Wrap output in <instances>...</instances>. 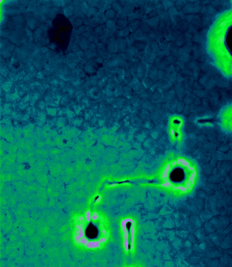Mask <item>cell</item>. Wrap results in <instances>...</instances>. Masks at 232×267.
<instances>
[{
	"instance_id": "6da1fadb",
	"label": "cell",
	"mask_w": 232,
	"mask_h": 267,
	"mask_svg": "<svg viewBox=\"0 0 232 267\" xmlns=\"http://www.w3.org/2000/svg\"><path fill=\"white\" fill-rule=\"evenodd\" d=\"M159 47L155 41H150L145 49V61L148 64H153L160 51Z\"/></svg>"
},
{
	"instance_id": "7a4b0ae2",
	"label": "cell",
	"mask_w": 232,
	"mask_h": 267,
	"mask_svg": "<svg viewBox=\"0 0 232 267\" xmlns=\"http://www.w3.org/2000/svg\"><path fill=\"white\" fill-rule=\"evenodd\" d=\"M153 64L158 69V70H163L166 71L167 72L170 66L171 65L168 57L165 55L164 50H160Z\"/></svg>"
},
{
	"instance_id": "3957f363",
	"label": "cell",
	"mask_w": 232,
	"mask_h": 267,
	"mask_svg": "<svg viewBox=\"0 0 232 267\" xmlns=\"http://www.w3.org/2000/svg\"><path fill=\"white\" fill-rule=\"evenodd\" d=\"M122 60V57L121 54L116 53L112 55L110 59L104 60L103 66L112 71L118 67H119Z\"/></svg>"
},
{
	"instance_id": "277c9868",
	"label": "cell",
	"mask_w": 232,
	"mask_h": 267,
	"mask_svg": "<svg viewBox=\"0 0 232 267\" xmlns=\"http://www.w3.org/2000/svg\"><path fill=\"white\" fill-rule=\"evenodd\" d=\"M148 69V64L146 61H141L138 65L136 77L140 81L146 78Z\"/></svg>"
},
{
	"instance_id": "5b68a950",
	"label": "cell",
	"mask_w": 232,
	"mask_h": 267,
	"mask_svg": "<svg viewBox=\"0 0 232 267\" xmlns=\"http://www.w3.org/2000/svg\"><path fill=\"white\" fill-rule=\"evenodd\" d=\"M123 7V11L127 16L132 14L134 12L135 6L133 1L131 0H122L119 1Z\"/></svg>"
},
{
	"instance_id": "8992f818",
	"label": "cell",
	"mask_w": 232,
	"mask_h": 267,
	"mask_svg": "<svg viewBox=\"0 0 232 267\" xmlns=\"http://www.w3.org/2000/svg\"><path fill=\"white\" fill-rule=\"evenodd\" d=\"M117 38L118 37L114 34L112 37L108 39L107 43L106 44L107 52L111 55L118 52L117 45Z\"/></svg>"
},
{
	"instance_id": "52a82bcc",
	"label": "cell",
	"mask_w": 232,
	"mask_h": 267,
	"mask_svg": "<svg viewBox=\"0 0 232 267\" xmlns=\"http://www.w3.org/2000/svg\"><path fill=\"white\" fill-rule=\"evenodd\" d=\"M155 41L157 43L160 50L164 51L165 50L168 44L170 43H168L167 41L164 34L159 33H158L157 36L156 37Z\"/></svg>"
},
{
	"instance_id": "ba28073f",
	"label": "cell",
	"mask_w": 232,
	"mask_h": 267,
	"mask_svg": "<svg viewBox=\"0 0 232 267\" xmlns=\"http://www.w3.org/2000/svg\"><path fill=\"white\" fill-rule=\"evenodd\" d=\"M179 52V47H178L176 46L174 43L172 42L171 48V53L169 56H168L170 63L171 64H174L177 61L178 54Z\"/></svg>"
},
{
	"instance_id": "9c48e42d",
	"label": "cell",
	"mask_w": 232,
	"mask_h": 267,
	"mask_svg": "<svg viewBox=\"0 0 232 267\" xmlns=\"http://www.w3.org/2000/svg\"><path fill=\"white\" fill-rule=\"evenodd\" d=\"M158 69L153 64H148V69L147 77L153 80L154 82L156 83L158 81Z\"/></svg>"
},
{
	"instance_id": "30bf717a",
	"label": "cell",
	"mask_w": 232,
	"mask_h": 267,
	"mask_svg": "<svg viewBox=\"0 0 232 267\" xmlns=\"http://www.w3.org/2000/svg\"><path fill=\"white\" fill-rule=\"evenodd\" d=\"M117 45L118 53L122 54L126 52L128 47L126 38L120 37L117 38Z\"/></svg>"
},
{
	"instance_id": "8fae6325",
	"label": "cell",
	"mask_w": 232,
	"mask_h": 267,
	"mask_svg": "<svg viewBox=\"0 0 232 267\" xmlns=\"http://www.w3.org/2000/svg\"><path fill=\"white\" fill-rule=\"evenodd\" d=\"M223 116V118L222 120H223V123L226 126L225 127L228 128V129L229 130L232 132V110L224 112Z\"/></svg>"
},
{
	"instance_id": "7c38bea8",
	"label": "cell",
	"mask_w": 232,
	"mask_h": 267,
	"mask_svg": "<svg viewBox=\"0 0 232 267\" xmlns=\"http://www.w3.org/2000/svg\"><path fill=\"white\" fill-rule=\"evenodd\" d=\"M177 75V73L175 71L174 65L171 64L167 71L166 79L172 84L174 83L176 80Z\"/></svg>"
},
{
	"instance_id": "4fadbf2b",
	"label": "cell",
	"mask_w": 232,
	"mask_h": 267,
	"mask_svg": "<svg viewBox=\"0 0 232 267\" xmlns=\"http://www.w3.org/2000/svg\"><path fill=\"white\" fill-rule=\"evenodd\" d=\"M138 50L134 45L128 47L126 51V54L128 56V59L132 61H134L135 58L137 56L138 54Z\"/></svg>"
},
{
	"instance_id": "5bb4252c",
	"label": "cell",
	"mask_w": 232,
	"mask_h": 267,
	"mask_svg": "<svg viewBox=\"0 0 232 267\" xmlns=\"http://www.w3.org/2000/svg\"><path fill=\"white\" fill-rule=\"evenodd\" d=\"M160 18L159 16L153 18H149L147 20V24L151 30L158 31V27L159 26Z\"/></svg>"
},
{
	"instance_id": "9a60e30c",
	"label": "cell",
	"mask_w": 232,
	"mask_h": 267,
	"mask_svg": "<svg viewBox=\"0 0 232 267\" xmlns=\"http://www.w3.org/2000/svg\"><path fill=\"white\" fill-rule=\"evenodd\" d=\"M116 30H123L128 26V22L127 20L116 18L114 20Z\"/></svg>"
},
{
	"instance_id": "2e32d148",
	"label": "cell",
	"mask_w": 232,
	"mask_h": 267,
	"mask_svg": "<svg viewBox=\"0 0 232 267\" xmlns=\"http://www.w3.org/2000/svg\"><path fill=\"white\" fill-rule=\"evenodd\" d=\"M114 79L118 83L120 84L123 80L124 70L120 67H118L114 70Z\"/></svg>"
},
{
	"instance_id": "e0dca14e",
	"label": "cell",
	"mask_w": 232,
	"mask_h": 267,
	"mask_svg": "<svg viewBox=\"0 0 232 267\" xmlns=\"http://www.w3.org/2000/svg\"><path fill=\"white\" fill-rule=\"evenodd\" d=\"M159 17H160L161 20L165 22V23L166 24L167 27H168V28L171 27L173 24H172V22H171V17H170L169 14L168 13L167 11H164L163 12V13L162 14L161 16Z\"/></svg>"
},
{
	"instance_id": "ac0fdd59",
	"label": "cell",
	"mask_w": 232,
	"mask_h": 267,
	"mask_svg": "<svg viewBox=\"0 0 232 267\" xmlns=\"http://www.w3.org/2000/svg\"><path fill=\"white\" fill-rule=\"evenodd\" d=\"M155 84L158 87L163 90L169 89L172 86V83L171 82L167 79L159 80Z\"/></svg>"
},
{
	"instance_id": "d6986e66",
	"label": "cell",
	"mask_w": 232,
	"mask_h": 267,
	"mask_svg": "<svg viewBox=\"0 0 232 267\" xmlns=\"http://www.w3.org/2000/svg\"><path fill=\"white\" fill-rule=\"evenodd\" d=\"M167 33L168 34V35L170 37V38L171 39L172 42H174L180 36V35L182 34V33H180V31L177 30H173L171 29V27L168 29L166 33Z\"/></svg>"
},
{
	"instance_id": "ffe728a7",
	"label": "cell",
	"mask_w": 232,
	"mask_h": 267,
	"mask_svg": "<svg viewBox=\"0 0 232 267\" xmlns=\"http://www.w3.org/2000/svg\"><path fill=\"white\" fill-rule=\"evenodd\" d=\"M141 22L139 19H134L132 21L128 22V25L131 28L133 33H134L137 30L141 28Z\"/></svg>"
},
{
	"instance_id": "44dd1931",
	"label": "cell",
	"mask_w": 232,
	"mask_h": 267,
	"mask_svg": "<svg viewBox=\"0 0 232 267\" xmlns=\"http://www.w3.org/2000/svg\"><path fill=\"white\" fill-rule=\"evenodd\" d=\"M133 77H132L131 74L130 73L129 69L124 70V78L123 80L120 83V84H124V85H128L130 84Z\"/></svg>"
},
{
	"instance_id": "7402d4cb",
	"label": "cell",
	"mask_w": 232,
	"mask_h": 267,
	"mask_svg": "<svg viewBox=\"0 0 232 267\" xmlns=\"http://www.w3.org/2000/svg\"><path fill=\"white\" fill-rule=\"evenodd\" d=\"M111 9H112L116 14L119 12L123 11V7L119 1L114 0L113 1L111 5Z\"/></svg>"
},
{
	"instance_id": "603a6c76",
	"label": "cell",
	"mask_w": 232,
	"mask_h": 267,
	"mask_svg": "<svg viewBox=\"0 0 232 267\" xmlns=\"http://www.w3.org/2000/svg\"><path fill=\"white\" fill-rule=\"evenodd\" d=\"M137 41H143L147 37V34L145 33L142 29L140 28L133 33Z\"/></svg>"
},
{
	"instance_id": "cb8c5ba5",
	"label": "cell",
	"mask_w": 232,
	"mask_h": 267,
	"mask_svg": "<svg viewBox=\"0 0 232 267\" xmlns=\"http://www.w3.org/2000/svg\"><path fill=\"white\" fill-rule=\"evenodd\" d=\"M138 64L139 63L136 62V61H134L129 67V71H130V73H131L133 78L136 77L137 69Z\"/></svg>"
},
{
	"instance_id": "d4e9b609",
	"label": "cell",
	"mask_w": 232,
	"mask_h": 267,
	"mask_svg": "<svg viewBox=\"0 0 232 267\" xmlns=\"http://www.w3.org/2000/svg\"><path fill=\"white\" fill-rule=\"evenodd\" d=\"M186 41V37L182 33L180 35V36L174 42V43L176 44V46L180 48L181 47L183 46L184 43Z\"/></svg>"
},
{
	"instance_id": "484cf974",
	"label": "cell",
	"mask_w": 232,
	"mask_h": 267,
	"mask_svg": "<svg viewBox=\"0 0 232 267\" xmlns=\"http://www.w3.org/2000/svg\"><path fill=\"white\" fill-rule=\"evenodd\" d=\"M148 44L145 43L143 41H136L134 46L136 47L138 51L145 50Z\"/></svg>"
},
{
	"instance_id": "4316f807",
	"label": "cell",
	"mask_w": 232,
	"mask_h": 267,
	"mask_svg": "<svg viewBox=\"0 0 232 267\" xmlns=\"http://www.w3.org/2000/svg\"><path fill=\"white\" fill-rule=\"evenodd\" d=\"M132 62L133 61L130 60L129 59H127V60H122L119 67L124 70L128 69Z\"/></svg>"
},
{
	"instance_id": "83f0119b",
	"label": "cell",
	"mask_w": 232,
	"mask_h": 267,
	"mask_svg": "<svg viewBox=\"0 0 232 267\" xmlns=\"http://www.w3.org/2000/svg\"><path fill=\"white\" fill-rule=\"evenodd\" d=\"M104 14L107 19L114 20L116 18V13L112 9H108L104 12Z\"/></svg>"
},
{
	"instance_id": "f1b7e54d",
	"label": "cell",
	"mask_w": 232,
	"mask_h": 267,
	"mask_svg": "<svg viewBox=\"0 0 232 267\" xmlns=\"http://www.w3.org/2000/svg\"><path fill=\"white\" fill-rule=\"evenodd\" d=\"M165 7V11H167L169 9L171 8L172 7H174V3L176 1L174 0H164L162 1Z\"/></svg>"
},
{
	"instance_id": "f546056e",
	"label": "cell",
	"mask_w": 232,
	"mask_h": 267,
	"mask_svg": "<svg viewBox=\"0 0 232 267\" xmlns=\"http://www.w3.org/2000/svg\"><path fill=\"white\" fill-rule=\"evenodd\" d=\"M126 39L127 40L128 47L133 46L134 44L135 41H137L133 33L130 34L129 36L126 37Z\"/></svg>"
},
{
	"instance_id": "4dcf8cb0",
	"label": "cell",
	"mask_w": 232,
	"mask_h": 267,
	"mask_svg": "<svg viewBox=\"0 0 232 267\" xmlns=\"http://www.w3.org/2000/svg\"><path fill=\"white\" fill-rule=\"evenodd\" d=\"M171 19L173 25L177 24L183 21V17L181 16V14L179 13V12L177 14L171 17Z\"/></svg>"
},
{
	"instance_id": "1f68e13d",
	"label": "cell",
	"mask_w": 232,
	"mask_h": 267,
	"mask_svg": "<svg viewBox=\"0 0 232 267\" xmlns=\"http://www.w3.org/2000/svg\"><path fill=\"white\" fill-rule=\"evenodd\" d=\"M170 28H171V27H170ZM169 28L167 27V26H166V24L165 23V22H164L163 21L160 20L159 26H158V33H166L167 31V30L168 29H169Z\"/></svg>"
},
{
	"instance_id": "d6a6232c",
	"label": "cell",
	"mask_w": 232,
	"mask_h": 267,
	"mask_svg": "<svg viewBox=\"0 0 232 267\" xmlns=\"http://www.w3.org/2000/svg\"><path fill=\"white\" fill-rule=\"evenodd\" d=\"M105 25L107 29L113 31H115V25L114 21L108 19L105 23Z\"/></svg>"
},
{
	"instance_id": "836d02e7",
	"label": "cell",
	"mask_w": 232,
	"mask_h": 267,
	"mask_svg": "<svg viewBox=\"0 0 232 267\" xmlns=\"http://www.w3.org/2000/svg\"><path fill=\"white\" fill-rule=\"evenodd\" d=\"M133 33L131 28L128 25L123 30L121 31V37L126 38L129 36L130 34Z\"/></svg>"
},
{
	"instance_id": "e575fe53",
	"label": "cell",
	"mask_w": 232,
	"mask_h": 267,
	"mask_svg": "<svg viewBox=\"0 0 232 267\" xmlns=\"http://www.w3.org/2000/svg\"><path fill=\"white\" fill-rule=\"evenodd\" d=\"M154 2V1H150L149 4L148 5L147 8L146 9V10L144 11L145 14V15H147L150 13V12H151L152 11H153L154 9H155Z\"/></svg>"
},
{
	"instance_id": "d590c367",
	"label": "cell",
	"mask_w": 232,
	"mask_h": 267,
	"mask_svg": "<svg viewBox=\"0 0 232 267\" xmlns=\"http://www.w3.org/2000/svg\"><path fill=\"white\" fill-rule=\"evenodd\" d=\"M158 34V31L151 29L149 33L147 34V36L150 38L151 41H155Z\"/></svg>"
},
{
	"instance_id": "8d00e7d4",
	"label": "cell",
	"mask_w": 232,
	"mask_h": 267,
	"mask_svg": "<svg viewBox=\"0 0 232 267\" xmlns=\"http://www.w3.org/2000/svg\"><path fill=\"white\" fill-rule=\"evenodd\" d=\"M145 88L146 87H145V86L144 85L143 83L142 82V81H140L133 87V89L135 90V91L137 90V91H139H139L141 92L142 90H144Z\"/></svg>"
},
{
	"instance_id": "74e56055",
	"label": "cell",
	"mask_w": 232,
	"mask_h": 267,
	"mask_svg": "<svg viewBox=\"0 0 232 267\" xmlns=\"http://www.w3.org/2000/svg\"><path fill=\"white\" fill-rule=\"evenodd\" d=\"M154 3L155 9H161L162 11H165L164 5L162 1L155 0Z\"/></svg>"
},
{
	"instance_id": "f35d334b",
	"label": "cell",
	"mask_w": 232,
	"mask_h": 267,
	"mask_svg": "<svg viewBox=\"0 0 232 267\" xmlns=\"http://www.w3.org/2000/svg\"><path fill=\"white\" fill-rule=\"evenodd\" d=\"M184 1H176L174 3V7L176 8L178 11H181L183 9L184 5Z\"/></svg>"
},
{
	"instance_id": "ab89813d",
	"label": "cell",
	"mask_w": 232,
	"mask_h": 267,
	"mask_svg": "<svg viewBox=\"0 0 232 267\" xmlns=\"http://www.w3.org/2000/svg\"><path fill=\"white\" fill-rule=\"evenodd\" d=\"M142 81V82L143 83L144 85H145V87H151V86L155 84L153 80H152L151 79H149L147 77L145 78Z\"/></svg>"
},
{
	"instance_id": "60d3db41",
	"label": "cell",
	"mask_w": 232,
	"mask_h": 267,
	"mask_svg": "<svg viewBox=\"0 0 232 267\" xmlns=\"http://www.w3.org/2000/svg\"><path fill=\"white\" fill-rule=\"evenodd\" d=\"M135 4V7H138V8H142L143 9L144 7L145 4V1H133Z\"/></svg>"
},
{
	"instance_id": "b9f144b4",
	"label": "cell",
	"mask_w": 232,
	"mask_h": 267,
	"mask_svg": "<svg viewBox=\"0 0 232 267\" xmlns=\"http://www.w3.org/2000/svg\"><path fill=\"white\" fill-rule=\"evenodd\" d=\"M167 72L163 70H158V80L166 79Z\"/></svg>"
},
{
	"instance_id": "7bdbcfd3",
	"label": "cell",
	"mask_w": 232,
	"mask_h": 267,
	"mask_svg": "<svg viewBox=\"0 0 232 267\" xmlns=\"http://www.w3.org/2000/svg\"><path fill=\"white\" fill-rule=\"evenodd\" d=\"M167 11L168 13L169 14L171 17L177 14L178 13V11L176 8L174 7H172L171 8H170Z\"/></svg>"
},
{
	"instance_id": "ee69618b",
	"label": "cell",
	"mask_w": 232,
	"mask_h": 267,
	"mask_svg": "<svg viewBox=\"0 0 232 267\" xmlns=\"http://www.w3.org/2000/svg\"><path fill=\"white\" fill-rule=\"evenodd\" d=\"M137 57L141 61H145V50L139 51Z\"/></svg>"
},
{
	"instance_id": "f6af8a7d",
	"label": "cell",
	"mask_w": 232,
	"mask_h": 267,
	"mask_svg": "<svg viewBox=\"0 0 232 267\" xmlns=\"http://www.w3.org/2000/svg\"><path fill=\"white\" fill-rule=\"evenodd\" d=\"M116 18H119V19H124L127 20L128 19V16L123 11L122 12H119L118 13L116 14Z\"/></svg>"
},
{
	"instance_id": "bcb514c9",
	"label": "cell",
	"mask_w": 232,
	"mask_h": 267,
	"mask_svg": "<svg viewBox=\"0 0 232 267\" xmlns=\"http://www.w3.org/2000/svg\"><path fill=\"white\" fill-rule=\"evenodd\" d=\"M157 16H158L157 11V9H154L153 11L150 12L149 14L147 15V19H149V18H153Z\"/></svg>"
},
{
	"instance_id": "7dc6e473",
	"label": "cell",
	"mask_w": 232,
	"mask_h": 267,
	"mask_svg": "<svg viewBox=\"0 0 232 267\" xmlns=\"http://www.w3.org/2000/svg\"><path fill=\"white\" fill-rule=\"evenodd\" d=\"M171 44H172V42L169 43V44H168L167 48L165 49V50H164L165 55L167 56H169V55H170V53H171Z\"/></svg>"
},
{
	"instance_id": "c3c4849f",
	"label": "cell",
	"mask_w": 232,
	"mask_h": 267,
	"mask_svg": "<svg viewBox=\"0 0 232 267\" xmlns=\"http://www.w3.org/2000/svg\"><path fill=\"white\" fill-rule=\"evenodd\" d=\"M174 70L177 73H180L182 71V69H181V67L178 65L176 63H174Z\"/></svg>"
},
{
	"instance_id": "681fc988",
	"label": "cell",
	"mask_w": 232,
	"mask_h": 267,
	"mask_svg": "<svg viewBox=\"0 0 232 267\" xmlns=\"http://www.w3.org/2000/svg\"><path fill=\"white\" fill-rule=\"evenodd\" d=\"M140 80H139V79H138L137 77H134L132 79V80L131 82H130V86L131 85H134L135 86L137 85V84L138 83H139L140 82Z\"/></svg>"
},
{
	"instance_id": "f907efd6",
	"label": "cell",
	"mask_w": 232,
	"mask_h": 267,
	"mask_svg": "<svg viewBox=\"0 0 232 267\" xmlns=\"http://www.w3.org/2000/svg\"><path fill=\"white\" fill-rule=\"evenodd\" d=\"M114 35L115 36L118 38L121 37V31L115 30L114 32Z\"/></svg>"
},
{
	"instance_id": "816d5d0a",
	"label": "cell",
	"mask_w": 232,
	"mask_h": 267,
	"mask_svg": "<svg viewBox=\"0 0 232 267\" xmlns=\"http://www.w3.org/2000/svg\"><path fill=\"white\" fill-rule=\"evenodd\" d=\"M87 219L88 221H89L90 219V214L89 212H88L87 214Z\"/></svg>"
}]
</instances>
